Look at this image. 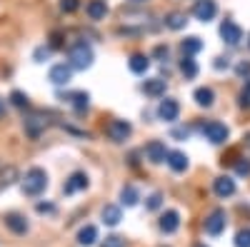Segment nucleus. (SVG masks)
I'll list each match as a JSON object with an SVG mask.
<instances>
[{
    "mask_svg": "<svg viewBox=\"0 0 250 247\" xmlns=\"http://www.w3.org/2000/svg\"><path fill=\"white\" fill-rule=\"evenodd\" d=\"M235 170H238V175H250V160H245V157H240L238 162H235Z\"/></svg>",
    "mask_w": 250,
    "mask_h": 247,
    "instance_id": "obj_37",
    "label": "nucleus"
},
{
    "mask_svg": "<svg viewBox=\"0 0 250 247\" xmlns=\"http://www.w3.org/2000/svg\"><path fill=\"white\" fill-rule=\"evenodd\" d=\"M62 100H65L75 113H85L88 105H90V95H88V93H83V90H75V93L62 95Z\"/></svg>",
    "mask_w": 250,
    "mask_h": 247,
    "instance_id": "obj_11",
    "label": "nucleus"
},
{
    "mask_svg": "<svg viewBox=\"0 0 250 247\" xmlns=\"http://www.w3.org/2000/svg\"><path fill=\"white\" fill-rule=\"evenodd\" d=\"M103 222L110 225V228H115L120 222V208L118 205H105V208H103Z\"/></svg>",
    "mask_w": 250,
    "mask_h": 247,
    "instance_id": "obj_24",
    "label": "nucleus"
},
{
    "mask_svg": "<svg viewBox=\"0 0 250 247\" xmlns=\"http://www.w3.org/2000/svg\"><path fill=\"white\" fill-rule=\"evenodd\" d=\"M180 115V102L175 97H165L160 100V105H158V117L165 120V122H175Z\"/></svg>",
    "mask_w": 250,
    "mask_h": 247,
    "instance_id": "obj_7",
    "label": "nucleus"
},
{
    "mask_svg": "<svg viewBox=\"0 0 250 247\" xmlns=\"http://www.w3.org/2000/svg\"><path fill=\"white\" fill-rule=\"evenodd\" d=\"M15 180H18V170L13 168V165H8V168L0 172V190H3V188H10Z\"/></svg>",
    "mask_w": 250,
    "mask_h": 247,
    "instance_id": "obj_28",
    "label": "nucleus"
},
{
    "mask_svg": "<svg viewBox=\"0 0 250 247\" xmlns=\"http://www.w3.org/2000/svg\"><path fill=\"white\" fill-rule=\"evenodd\" d=\"M68 65L73 70H85L93 65V48L85 43V40H78V43L70 45L68 50Z\"/></svg>",
    "mask_w": 250,
    "mask_h": 247,
    "instance_id": "obj_1",
    "label": "nucleus"
},
{
    "mask_svg": "<svg viewBox=\"0 0 250 247\" xmlns=\"http://www.w3.org/2000/svg\"><path fill=\"white\" fill-rule=\"evenodd\" d=\"M193 97H195V102H198L200 108H210L213 102H215V93H213V88H198Z\"/></svg>",
    "mask_w": 250,
    "mask_h": 247,
    "instance_id": "obj_22",
    "label": "nucleus"
},
{
    "mask_svg": "<svg viewBox=\"0 0 250 247\" xmlns=\"http://www.w3.org/2000/svg\"><path fill=\"white\" fill-rule=\"evenodd\" d=\"M235 247H250V228H245L235 235Z\"/></svg>",
    "mask_w": 250,
    "mask_h": 247,
    "instance_id": "obj_30",
    "label": "nucleus"
},
{
    "mask_svg": "<svg viewBox=\"0 0 250 247\" xmlns=\"http://www.w3.org/2000/svg\"><path fill=\"white\" fill-rule=\"evenodd\" d=\"M133 3H145V0H133Z\"/></svg>",
    "mask_w": 250,
    "mask_h": 247,
    "instance_id": "obj_45",
    "label": "nucleus"
},
{
    "mask_svg": "<svg viewBox=\"0 0 250 247\" xmlns=\"http://www.w3.org/2000/svg\"><path fill=\"white\" fill-rule=\"evenodd\" d=\"M225 222H228V217H225V210H213L210 215L205 217V232L210 235V237H218L223 230H225Z\"/></svg>",
    "mask_w": 250,
    "mask_h": 247,
    "instance_id": "obj_6",
    "label": "nucleus"
},
{
    "mask_svg": "<svg viewBox=\"0 0 250 247\" xmlns=\"http://www.w3.org/2000/svg\"><path fill=\"white\" fill-rule=\"evenodd\" d=\"M238 102H240V108H250V80L245 82V88L240 90V95H238Z\"/></svg>",
    "mask_w": 250,
    "mask_h": 247,
    "instance_id": "obj_32",
    "label": "nucleus"
},
{
    "mask_svg": "<svg viewBox=\"0 0 250 247\" xmlns=\"http://www.w3.org/2000/svg\"><path fill=\"white\" fill-rule=\"evenodd\" d=\"M193 15H195V20H200V23H210V20L218 15V5H215V0H195V5H193Z\"/></svg>",
    "mask_w": 250,
    "mask_h": 247,
    "instance_id": "obj_5",
    "label": "nucleus"
},
{
    "mask_svg": "<svg viewBox=\"0 0 250 247\" xmlns=\"http://www.w3.org/2000/svg\"><path fill=\"white\" fill-rule=\"evenodd\" d=\"M213 192L218 195V197H230V195H235V180H230V177H215L213 180Z\"/></svg>",
    "mask_w": 250,
    "mask_h": 247,
    "instance_id": "obj_13",
    "label": "nucleus"
},
{
    "mask_svg": "<svg viewBox=\"0 0 250 247\" xmlns=\"http://www.w3.org/2000/svg\"><path fill=\"white\" fill-rule=\"evenodd\" d=\"M178 228H180V215H178L175 210H168V212L160 217V230H163L165 235H173Z\"/></svg>",
    "mask_w": 250,
    "mask_h": 247,
    "instance_id": "obj_15",
    "label": "nucleus"
},
{
    "mask_svg": "<svg viewBox=\"0 0 250 247\" xmlns=\"http://www.w3.org/2000/svg\"><path fill=\"white\" fill-rule=\"evenodd\" d=\"M3 110H5V105H3V100H0V115H3Z\"/></svg>",
    "mask_w": 250,
    "mask_h": 247,
    "instance_id": "obj_44",
    "label": "nucleus"
},
{
    "mask_svg": "<svg viewBox=\"0 0 250 247\" xmlns=\"http://www.w3.org/2000/svg\"><path fill=\"white\" fill-rule=\"evenodd\" d=\"M188 135H190V130H188V128H178V130H173V137H175V140H185Z\"/></svg>",
    "mask_w": 250,
    "mask_h": 247,
    "instance_id": "obj_40",
    "label": "nucleus"
},
{
    "mask_svg": "<svg viewBox=\"0 0 250 247\" xmlns=\"http://www.w3.org/2000/svg\"><path fill=\"white\" fill-rule=\"evenodd\" d=\"M128 65H130V70H133L135 75H143L145 70L150 68V57L143 55V53H133L130 60H128Z\"/></svg>",
    "mask_w": 250,
    "mask_h": 247,
    "instance_id": "obj_18",
    "label": "nucleus"
},
{
    "mask_svg": "<svg viewBox=\"0 0 250 247\" xmlns=\"http://www.w3.org/2000/svg\"><path fill=\"white\" fill-rule=\"evenodd\" d=\"M245 145H248V148H250V133H248V135H245Z\"/></svg>",
    "mask_w": 250,
    "mask_h": 247,
    "instance_id": "obj_43",
    "label": "nucleus"
},
{
    "mask_svg": "<svg viewBox=\"0 0 250 247\" xmlns=\"http://www.w3.org/2000/svg\"><path fill=\"white\" fill-rule=\"evenodd\" d=\"M220 38H223L230 48H235L240 40H243V30H240L238 23H233V20H225V23L220 25Z\"/></svg>",
    "mask_w": 250,
    "mask_h": 247,
    "instance_id": "obj_8",
    "label": "nucleus"
},
{
    "mask_svg": "<svg viewBox=\"0 0 250 247\" xmlns=\"http://www.w3.org/2000/svg\"><path fill=\"white\" fill-rule=\"evenodd\" d=\"M235 73H238V77H250V63H245V60H243V63H238L235 65Z\"/></svg>",
    "mask_w": 250,
    "mask_h": 247,
    "instance_id": "obj_38",
    "label": "nucleus"
},
{
    "mask_svg": "<svg viewBox=\"0 0 250 247\" xmlns=\"http://www.w3.org/2000/svg\"><path fill=\"white\" fill-rule=\"evenodd\" d=\"M145 157H148L153 165H160L168 160V150H165V145L160 140H150L148 145H145Z\"/></svg>",
    "mask_w": 250,
    "mask_h": 247,
    "instance_id": "obj_10",
    "label": "nucleus"
},
{
    "mask_svg": "<svg viewBox=\"0 0 250 247\" xmlns=\"http://www.w3.org/2000/svg\"><path fill=\"white\" fill-rule=\"evenodd\" d=\"M50 53H53L50 45H40V48L35 50V63H45V60L50 57Z\"/></svg>",
    "mask_w": 250,
    "mask_h": 247,
    "instance_id": "obj_31",
    "label": "nucleus"
},
{
    "mask_svg": "<svg viewBox=\"0 0 250 247\" xmlns=\"http://www.w3.org/2000/svg\"><path fill=\"white\" fill-rule=\"evenodd\" d=\"M200 133H203V137L205 140H210L213 145H223V142L230 137V133H228V128L223 125V122H218V120H208L205 125L200 128Z\"/></svg>",
    "mask_w": 250,
    "mask_h": 247,
    "instance_id": "obj_3",
    "label": "nucleus"
},
{
    "mask_svg": "<svg viewBox=\"0 0 250 247\" xmlns=\"http://www.w3.org/2000/svg\"><path fill=\"white\" fill-rule=\"evenodd\" d=\"M170 165V170L173 172H185L188 170V157L180 152V150H173V152H168V160H165Z\"/></svg>",
    "mask_w": 250,
    "mask_h": 247,
    "instance_id": "obj_20",
    "label": "nucleus"
},
{
    "mask_svg": "<svg viewBox=\"0 0 250 247\" xmlns=\"http://www.w3.org/2000/svg\"><path fill=\"white\" fill-rule=\"evenodd\" d=\"M195 247H205V245H203V242H200V245H195Z\"/></svg>",
    "mask_w": 250,
    "mask_h": 247,
    "instance_id": "obj_47",
    "label": "nucleus"
},
{
    "mask_svg": "<svg viewBox=\"0 0 250 247\" xmlns=\"http://www.w3.org/2000/svg\"><path fill=\"white\" fill-rule=\"evenodd\" d=\"M85 188H88V175H85V172H73V175L65 180V185H62V192L73 195V192L85 190Z\"/></svg>",
    "mask_w": 250,
    "mask_h": 247,
    "instance_id": "obj_12",
    "label": "nucleus"
},
{
    "mask_svg": "<svg viewBox=\"0 0 250 247\" xmlns=\"http://www.w3.org/2000/svg\"><path fill=\"white\" fill-rule=\"evenodd\" d=\"M215 68H218V70L228 68V57H215Z\"/></svg>",
    "mask_w": 250,
    "mask_h": 247,
    "instance_id": "obj_42",
    "label": "nucleus"
},
{
    "mask_svg": "<svg viewBox=\"0 0 250 247\" xmlns=\"http://www.w3.org/2000/svg\"><path fill=\"white\" fill-rule=\"evenodd\" d=\"M133 135V125L128 120H110L108 122V137L113 142H125Z\"/></svg>",
    "mask_w": 250,
    "mask_h": 247,
    "instance_id": "obj_4",
    "label": "nucleus"
},
{
    "mask_svg": "<svg viewBox=\"0 0 250 247\" xmlns=\"http://www.w3.org/2000/svg\"><path fill=\"white\" fill-rule=\"evenodd\" d=\"M35 210H38L40 215H55L58 208H55L53 202H38V205H35Z\"/></svg>",
    "mask_w": 250,
    "mask_h": 247,
    "instance_id": "obj_33",
    "label": "nucleus"
},
{
    "mask_svg": "<svg viewBox=\"0 0 250 247\" xmlns=\"http://www.w3.org/2000/svg\"><path fill=\"white\" fill-rule=\"evenodd\" d=\"M185 23H188V18H185V13H170V15H165V28H170V30H183L185 28Z\"/></svg>",
    "mask_w": 250,
    "mask_h": 247,
    "instance_id": "obj_23",
    "label": "nucleus"
},
{
    "mask_svg": "<svg viewBox=\"0 0 250 247\" xmlns=\"http://www.w3.org/2000/svg\"><path fill=\"white\" fill-rule=\"evenodd\" d=\"M45 125H48V120H43L40 115H33V117L25 120V133L35 140V137H40V133L45 130Z\"/></svg>",
    "mask_w": 250,
    "mask_h": 247,
    "instance_id": "obj_19",
    "label": "nucleus"
},
{
    "mask_svg": "<svg viewBox=\"0 0 250 247\" xmlns=\"http://www.w3.org/2000/svg\"><path fill=\"white\" fill-rule=\"evenodd\" d=\"M78 242H80L83 247L95 245V242H98V228H95V225H85V228L78 232Z\"/></svg>",
    "mask_w": 250,
    "mask_h": 247,
    "instance_id": "obj_21",
    "label": "nucleus"
},
{
    "mask_svg": "<svg viewBox=\"0 0 250 247\" xmlns=\"http://www.w3.org/2000/svg\"><path fill=\"white\" fill-rule=\"evenodd\" d=\"M160 205H163V195H160V192H153V195L148 197V202H145V208H148V210H158Z\"/></svg>",
    "mask_w": 250,
    "mask_h": 247,
    "instance_id": "obj_34",
    "label": "nucleus"
},
{
    "mask_svg": "<svg viewBox=\"0 0 250 247\" xmlns=\"http://www.w3.org/2000/svg\"><path fill=\"white\" fill-rule=\"evenodd\" d=\"M45 188H48V172L43 168H30L23 177V192L30 197H38Z\"/></svg>",
    "mask_w": 250,
    "mask_h": 247,
    "instance_id": "obj_2",
    "label": "nucleus"
},
{
    "mask_svg": "<svg viewBox=\"0 0 250 247\" xmlns=\"http://www.w3.org/2000/svg\"><path fill=\"white\" fill-rule=\"evenodd\" d=\"M100 247H125V240H123V237H118V235H110V237L103 240V245H100Z\"/></svg>",
    "mask_w": 250,
    "mask_h": 247,
    "instance_id": "obj_36",
    "label": "nucleus"
},
{
    "mask_svg": "<svg viewBox=\"0 0 250 247\" xmlns=\"http://www.w3.org/2000/svg\"><path fill=\"white\" fill-rule=\"evenodd\" d=\"M10 102H13L15 108H28V95L20 93V90H13L10 93Z\"/></svg>",
    "mask_w": 250,
    "mask_h": 247,
    "instance_id": "obj_29",
    "label": "nucleus"
},
{
    "mask_svg": "<svg viewBox=\"0 0 250 247\" xmlns=\"http://www.w3.org/2000/svg\"><path fill=\"white\" fill-rule=\"evenodd\" d=\"M143 93L148 95V97H153V100L163 97V95H165V80H163V77H150V80H145V82H143Z\"/></svg>",
    "mask_w": 250,
    "mask_h": 247,
    "instance_id": "obj_14",
    "label": "nucleus"
},
{
    "mask_svg": "<svg viewBox=\"0 0 250 247\" xmlns=\"http://www.w3.org/2000/svg\"><path fill=\"white\" fill-rule=\"evenodd\" d=\"M138 200H140V195H138V190L133 188V185H125V188L120 190V202L123 205L133 208V205H138Z\"/></svg>",
    "mask_w": 250,
    "mask_h": 247,
    "instance_id": "obj_26",
    "label": "nucleus"
},
{
    "mask_svg": "<svg viewBox=\"0 0 250 247\" xmlns=\"http://www.w3.org/2000/svg\"><path fill=\"white\" fill-rule=\"evenodd\" d=\"M153 55H155V57H168V45H158V48L153 50Z\"/></svg>",
    "mask_w": 250,
    "mask_h": 247,
    "instance_id": "obj_41",
    "label": "nucleus"
},
{
    "mask_svg": "<svg viewBox=\"0 0 250 247\" xmlns=\"http://www.w3.org/2000/svg\"><path fill=\"white\" fill-rule=\"evenodd\" d=\"M180 73L185 75V80H193L198 75V63L193 60V55H185L183 63H180Z\"/></svg>",
    "mask_w": 250,
    "mask_h": 247,
    "instance_id": "obj_25",
    "label": "nucleus"
},
{
    "mask_svg": "<svg viewBox=\"0 0 250 247\" xmlns=\"http://www.w3.org/2000/svg\"><path fill=\"white\" fill-rule=\"evenodd\" d=\"M50 48H62V33L60 30H55L50 35Z\"/></svg>",
    "mask_w": 250,
    "mask_h": 247,
    "instance_id": "obj_39",
    "label": "nucleus"
},
{
    "mask_svg": "<svg viewBox=\"0 0 250 247\" xmlns=\"http://www.w3.org/2000/svg\"><path fill=\"white\" fill-rule=\"evenodd\" d=\"M180 48H183V55H195L203 50V40L200 38H185L180 43Z\"/></svg>",
    "mask_w": 250,
    "mask_h": 247,
    "instance_id": "obj_27",
    "label": "nucleus"
},
{
    "mask_svg": "<svg viewBox=\"0 0 250 247\" xmlns=\"http://www.w3.org/2000/svg\"><path fill=\"white\" fill-rule=\"evenodd\" d=\"M248 48H250V35H248Z\"/></svg>",
    "mask_w": 250,
    "mask_h": 247,
    "instance_id": "obj_46",
    "label": "nucleus"
},
{
    "mask_svg": "<svg viewBox=\"0 0 250 247\" xmlns=\"http://www.w3.org/2000/svg\"><path fill=\"white\" fill-rule=\"evenodd\" d=\"M70 77H73V68L70 65H65V63H60V65H53L50 68V73H48V80L53 82V85H68L70 82Z\"/></svg>",
    "mask_w": 250,
    "mask_h": 247,
    "instance_id": "obj_9",
    "label": "nucleus"
},
{
    "mask_svg": "<svg viewBox=\"0 0 250 247\" xmlns=\"http://www.w3.org/2000/svg\"><path fill=\"white\" fill-rule=\"evenodd\" d=\"M5 225L15 232V235H25L28 232V220L23 215H18V212H8L5 215Z\"/></svg>",
    "mask_w": 250,
    "mask_h": 247,
    "instance_id": "obj_16",
    "label": "nucleus"
},
{
    "mask_svg": "<svg viewBox=\"0 0 250 247\" xmlns=\"http://www.w3.org/2000/svg\"><path fill=\"white\" fill-rule=\"evenodd\" d=\"M80 8V0H60V10L62 13H75Z\"/></svg>",
    "mask_w": 250,
    "mask_h": 247,
    "instance_id": "obj_35",
    "label": "nucleus"
},
{
    "mask_svg": "<svg viewBox=\"0 0 250 247\" xmlns=\"http://www.w3.org/2000/svg\"><path fill=\"white\" fill-rule=\"evenodd\" d=\"M85 13H88V18L90 20H103L108 15V5H105V0H90V3L85 5Z\"/></svg>",
    "mask_w": 250,
    "mask_h": 247,
    "instance_id": "obj_17",
    "label": "nucleus"
}]
</instances>
